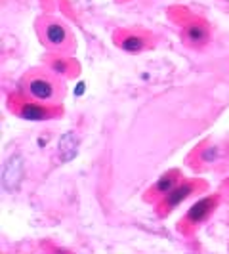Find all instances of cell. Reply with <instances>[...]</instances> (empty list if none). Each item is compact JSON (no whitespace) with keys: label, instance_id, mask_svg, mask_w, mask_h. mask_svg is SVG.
Returning <instances> with one entry per match:
<instances>
[{"label":"cell","instance_id":"6da1fadb","mask_svg":"<svg viewBox=\"0 0 229 254\" xmlns=\"http://www.w3.org/2000/svg\"><path fill=\"white\" fill-rule=\"evenodd\" d=\"M8 105L15 117L29 121V123H44V121H52L63 115V107L59 103H42L31 100L23 94H12L8 98Z\"/></svg>","mask_w":229,"mask_h":254},{"label":"cell","instance_id":"7a4b0ae2","mask_svg":"<svg viewBox=\"0 0 229 254\" xmlns=\"http://www.w3.org/2000/svg\"><path fill=\"white\" fill-rule=\"evenodd\" d=\"M19 94L42 103H59L63 88L59 76H56L54 73H31L23 78Z\"/></svg>","mask_w":229,"mask_h":254},{"label":"cell","instance_id":"3957f363","mask_svg":"<svg viewBox=\"0 0 229 254\" xmlns=\"http://www.w3.org/2000/svg\"><path fill=\"white\" fill-rule=\"evenodd\" d=\"M37 33L42 38V44L54 52H69L73 48V35L56 17H40L37 21Z\"/></svg>","mask_w":229,"mask_h":254},{"label":"cell","instance_id":"277c9868","mask_svg":"<svg viewBox=\"0 0 229 254\" xmlns=\"http://www.w3.org/2000/svg\"><path fill=\"white\" fill-rule=\"evenodd\" d=\"M206 190H208V184L203 182V180H181L168 195H165L161 201L155 203V212H157V216L166 218L172 210H176L181 203H185L193 195H199V193H203Z\"/></svg>","mask_w":229,"mask_h":254},{"label":"cell","instance_id":"5b68a950","mask_svg":"<svg viewBox=\"0 0 229 254\" xmlns=\"http://www.w3.org/2000/svg\"><path fill=\"white\" fill-rule=\"evenodd\" d=\"M220 204V193H212V195H204L199 201L191 204L183 218L178 222V231L183 235H191L195 233L199 226H203L208 218L214 214V210Z\"/></svg>","mask_w":229,"mask_h":254},{"label":"cell","instance_id":"8992f818","mask_svg":"<svg viewBox=\"0 0 229 254\" xmlns=\"http://www.w3.org/2000/svg\"><path fill=\"white\" fill-rule=\"evenodd\" d=\"M181 40L193 50H201L210 42V25L203 17L187 15L185 21L181 23Z\"/></svg>","mask_w":229,"mask_h":254},{"label":"cell","instance_id":"52a82bcc","mask_svg":"<svg viewBox=\"0 0 229 254\" xmlns=\"http://www.w3.org/2000/svg\"><path fill=\"white\" fill-rule=\"evenodd\" d=\"M113 40L126 54H141L153 46V35L141 29H120L113 35Z\"/></svg>","mask_w":229,"mask_h":254},{"label":"cell","instance_id":"ba28073f","mask_svg":"<svg viewBox=\"0 0 229 254\" xmlns=\"http://www.w3.org/2000/svg\"><path fill=\"white\" fill-rule=\"evenodd\" d=\"M25 163H23V157L19 153H13L10 155L4 166H2V190L6 193H15L19 190L23 176H25Z\"/></svg>","mask_w":229,"mask_h":254},{"label":"cell","instance_id":"9c48e42d","mask_svg":"<svg viewBox=\"0 0 229 254\" xmlns=\"http://www.w3.org/2000/svg\"><path fill=\"white\" fill-rule=\"evenodd\" d=\"M179 182H181V172H179L178 168L166 170L165 174H161L151 188L143 193V199H145L147 203L155 204L157 201H161L165 195H168L170 191L174 190Z\"/></svg>","mask_w":229,"mask_h":254},{"label":"cell","instance_id":"30bf717a","mask_svg":"<svg viewBox=\"0 0 229 254\" xmlns=\"http://www.w3.org/2000/svg\"><path fill=\"white\" fill-rule=\"evenodd\" d=\"M46 67L56 76H75L78 73V64L73 58H67L61 52H54V56L46 58Z\"/></svg>","mask_w":229,"mask_h":254},{"label":"cell","instance_id":"8fae6325","mask_svg":"<svg viewBox=\"0 0 229 254\" xmlns=\"http://www.w3.org/2000/svg\"><path fill=\"white\" fill-rule=\"evenodd\" d=\"M76 151H78V138L75 136V132H67L61 138V141H59V157H61V161L63 163L71 161L76 155Z\"/></svg>","mask_w":229,"mask_h":254},{"label":"cell","instance_id":"7c38bea8","mask_svg":"<svg viewBox=\"0 0 229 254\" xmlns=\"http://www.w3.org/2000/svg\"><path fill=\"white\" fill-rule=\"evenodd\" d=\"M220 155H222V149H220L218 145L203 143V145L197 149V161H199L201 165H214Z\"/></svg>","mask_w":229,"mask_h":254}]
</instances>
